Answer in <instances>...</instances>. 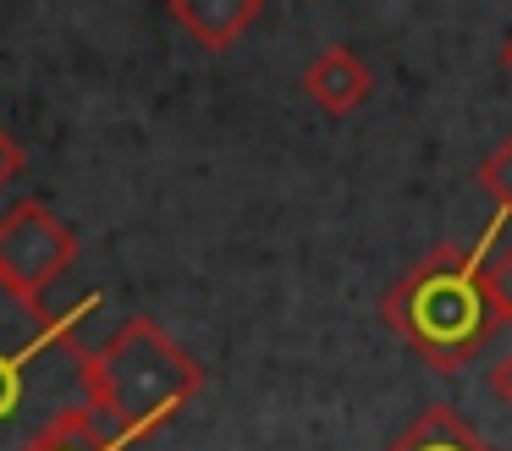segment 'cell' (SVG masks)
Instances as JSON below:
<instances>
[{
  "label": "cell",
  "mask_w": 512,
  "mask_h": 451,
  "mask_svg": "<svg viewBox=\"0 0 512 451\" xmlns=\"http://www.w3.org/2000/svg\"><path fill=\"white\" fill-rule=\"evenodd\" d=\"M303 94L314 110H325L331 121L353 116L369 94H375V72L353 44H325L309 66H303Z\"/></svg>",
  "instance_id": "obj_5"
},
{
  "label": "cell",
  "mask_w": 512,
  "mask_h": 451,
  "mask_svg": "<svg viewBox=\"0 0 512 451\" xmlns=\"http://www.w3.org/2000/svg\"><path fill=\"white\" fill-rule=\"evenodd\" d=\"M479 187H485L490 204H496V226L512 220V138H501L496 149L479 160Z\"/></svg>",
  "instance_id": "obj_9"
},
{
  "label": "cell",
  "mask_w": 512,
  "mask_h": 451,
  "mask_svg": "<svg viewBox=\"0 0 512 451\" xmlns=\"http://www.w3.org/2000/svg\"><path fill=\"white\" fill-rule=\"evenodd\" d=\"M78 259V231L45 204L23 198L0 215V286L28 303H45V292L72 270Z\"/></svg>",
  "instance_id": "obj_4"
},
{
  "label": "cell",
  "mask_w": 512,
  "mask_h": 451,
  "mask_svg": "<svg viewBox=\"0 0 512 451\" xmlns=\"http://www.w3.org/2000/svg\"><path fill=\"white\" fill-rule=\"evenodd\" d=\"M34 451H133V446H127V440H116L94 413H78V418H67L61 429H50Z\"/></svg>",
  "instance_id": "obj_8"
},
{
  "label": "cell",
  "mask_w": 512,
  "mask_h": 451,
  "mask_svg": "<svg viewBox=\"0 0 512 451\" xmlns=\"http://www.w3.org/2000/svg\"><path fill=\"white\" fill-rule=\"evenodd\" d=\"M83 380H89V413L133 446L166 429L204 391V363L182 341H171L160 319L133 314L105 347H89Z\"/></svg>",
  "instance_id": "obj_2"
},
{
  "label": "cell",
  "mask_w": 512,
  "mask_h": 451,
  "mask_svg": "<svg viewBox=\"0 0 512 451\" xmlns=\"http://www.w3.org/2000/svg\"><path fill=\"white\" fill-rule=\"evenodd\" d=\"M259 11H265L259 0H171L166 17L177 22L193 44H204L210 55H221V50H232V44L254 28Z\"/></svg>",
  "instance_id": "obj_6"
},
{
  "label": "cell",
  "mask_w": 512,
  "mask_h": 451,
  "mask_svg": "<svg viewBox=\"0 0 512 451\" xmlns=\"http://www.w3.org/2000/svg\"><path fill=\"white\" fill-rule=\"evenodd\" d=\"M479 264L485 248H435L380 297V319L441 374L468 369L501 330Z\"/></svg>",
  "instance_id": "obj_3"
},
{
  "label": "cell",
  "mask_w": 512,
  "mask_h": 451,
  "mask_svg": "<svg viewBox=\"0 0 512 451\" xmlns=\"http://www.w3.org/2000/svg\"><path fill=\"white\" fill-rule=\"evenodd\" d=\"M479 281H485V297H490V314H496V325H512V248L485 253V264H479Z\"/></svg>",
  "instance_id": "obj_10"
},
{
  "label": "cell",
  "mask_w": 512,
  "mask_h": 451,
  "mask_svg": "<svg viewBox=\"0 0 512 451\" xmlns=\"http://www.w3.org/2000/svg\"><path fill=\"white\" fill-rule=\"evenodd\" d=\"M501 66L512 72V33H507V44H501Z\"/></svg>",
  "instance_id": "obj_13"
},
{
  "label": "cell",
  "mask_w": 512,
  "mask_h": 451,
  "mask_svg": "<svg viewBox=\"0 0 512 451\" xmlns=\"http://www.w3.org/2000/svg\"><path fill=\"white\" fill-rule=\"evenodd\" d=\"M94 303L100 292L56 314L0 286V451H34L50 429L89 413V347L78 325Z\"/></svg>",
  "instance_id": "obj_1"
},
{
  "label": "cell",
  "mask_w": 512,
  "mask_h": 451,
  "mask_svg": "<svg viewBox=\"0 0 512 451\" xmlns=\"http://www.w3.org/2000/svg\"><path fill=\"white\" fill-rule=\"evenodd\" d=\"M386 451H496V446H485V440L474 435V424H468L457 407L435 402V407H424V413L413 418Z\"/></svg>",
  "instance_id": "obj_7"
},
{
  "label": "cell",
  "mask_w": 512,
  "mask_h": 451,
  "mask_svg": "<svg viewBox=\"0 0 512 451\" xmlns=\"http://www.w3.org/2000/svg\"><path fill=\"white\" fill-rule=\"evenodd\" d=\"M23 165H28V154H23V143L12 138V132L0 127V193H6V187L17 182V176H23Z\"/></svg>",
  "instance_id": "obj_11"
},
{
  "label": "cell",
  "mask_w": 512,
  "mask_h": 451,
  "mask_svg": "<svg viewBox=\"0 0 512 451\" xmlns=\"http://www.w3.org/2000/svg\"><path fill=\"white\" fill-rule=\"evenodd\" d=\"M490 385H496V396H501V402L512 407V352H507V358L496 363V374H490Z\"/></svg>",
  "instance_id": "obj_12"
}]
</instances>
